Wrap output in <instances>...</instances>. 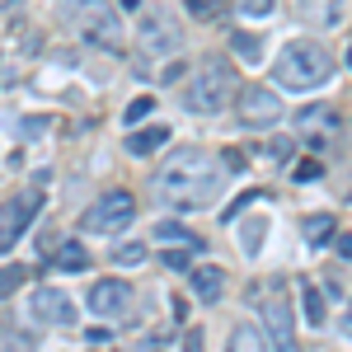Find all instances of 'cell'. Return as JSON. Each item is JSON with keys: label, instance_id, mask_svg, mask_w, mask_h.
I'll use <instances>...</instances> for the list:
<instances>
[{"label": "cell", "instance_id": "obj_26", "mask_svg": "<svg viewBox=\"0 0 352 352\" xmlns=\"http://www.w3.org/2000/svg\"><path fill=\"white\" fill-rule=\"evenodd\" d=\"M320 174H324V164H320V160H300L296 164V184H315Z\"/></svg>", "mask_w": 352, "mask_h": 352}, {"label": "cell", "instance_id": "obj_28", "mask_svg": "<svg viewBox=\"0 0 352 352\" xmlns=\"http://www.w3.org/2000/svg\"><path fill=\"white\" fill-rule=\"evenodd\" d=\"M164 268H169V272H192V263H188V254L169 249V254H164Z\"/></svg>", "mask_w": 352, "mask_h": 352}, {"label": "cell", "instance_id": "obj_2", "mask_svg": "<svg viewBox=\"0 0 352 352\" xmlns=\"http://www.w3.org/2000/svg\"><path fill=\"white\" fill-rule=\"evenodd\" d=\"M329 76H333V56L320 43H310V38L287 43L282 56H277V66H272V80L282 89H320Z\"/></svg>", "mask_w": 352, "mask_h": 352}, {"label": "cell", "instance_id": "obj_14", "mask_svg": "<svg viewBox=\"0 0 352 352\" xmlns=\"http://www.w3.org/2000/svg\"><path fill=\"white\" fill-rule=\"evenodd\" d=\"M164 141H169V127H141V132L127 136V151L132 155H155Z\"/></svg>", "mask_w": 352, "mask_h": 352}, {"label": "cell", "instance_id": "obj_20", "mask_svg": "<svg viewBox=\"0 0 352 352\" xmlns=\"http://www.w3.org/2000/svg\"><path fill=\"white\" fill-rule=\"evenodd\" d=\"M155 235H160V240H179V244H188V249H202V240H197L192 230H184V226H174V221H160Z\"/></svg>", "mask_w": 352, "mask_h": 352}, {"label": "cell", "instance_id": "obj_3", "mask_svg": "<svg viewBox=\"0 0 352 352\" xmlns=\"http://www.w3.org/2000/svg\"><path fill=\"white\" fill-rule=\"evenodd\" d=\"M235 89H240L235 71H230L226 61H207V66H197L192 85L184 89V104H188L192 113H217L235 99Z\"/></svg>", "mask_w": 352, "mask_h": 352}, {"label": "cell", "instance_id": "obj_1", "mask_svg": "<svg viewBox=\"0 0 352 352\" xmlns=\"http://www.w3.org/2000/svg\"><path fill=\"white\" fill-rule=\"evenodd\" d=\"M160 197L164 202H174L179 212H202V207H212L221 192H226V169L221 160H212L207 151H197V146H184V151H174L160 169Z\"/></svg>", "mask_w": 352, "mask_h": 352}, {"label": "cell", "instance_id": "obj_23", "mask_svg": "<svg viewBox=\"0 0 352 352\" xmlns=\"http://www.w3.org/2000/svg\"><path fill=\"white\" fill-rule=\"evenodd\" d=\"M151 109H155V99H151V94H136L132 104H127V113H122V118H127V122H141V118H151Z\"/></svg>", "mask_w": 352, "mask_h": 352}, {"label": "cell", "instance_id": "obj_17", "mask_svg": "<svg viewBox=\"0 0 352 352\" xmlns=\"http://www.w3.org/2000/svg\"><path fill=\"white\" fill-rule=\"evenodd\" d=\"M296 122H300V132H305V136H310V132H324V136H329L333 127H338V113L324 104V109H305Z\"/></svg>", "mask_w": 352, "mask_h": 352}, {"label": "cell", "instance_id": "obj_30", "mask_svg": "<svg viewBox=\"0 0 352 352\" xmlns=\"http://www.w3.org/2000/svg\"><path fill=\"white\" fill-rule=\"evenodd\" d=\"M184 352H202V333H197V329L184 333Z\"/></svg>", "mask_w": 352, "mask_h": 352}, {"label": "cell", "instance_id": "obj_7", "mask_svg": "<svg viewBox=\"0 0 352 352\" xmlns=\"http://www.w3.org/2000/svg\"><path fill=\"white\" fill-rule=\"evenodd\" d=\"M136 217V197L122 188L104 192L89 212H85V230H94V235H118V230H127Z\"/></svg>", "mask_w": 352, "mask_h": 352}, {"label": "cell", "instance_id": "obj_11", "mask_svg": "<svg viewBox=\"0 0 352 352\" xmlns=\"http://www.w3.org/2000/svg\"><path fill=\"white\" fill-rule=\"evenodd\" d=\"M136 43H141L146 52H174V47H179V28H169L164 14H146L141 28H136Z\"/></svg>", "mask_w": 352, "mask_h": 352}, {"label": "cell", "instance_id": "obj_22", "mask_svg": "<svg viewBox=\"0 0 352 352\" xmlns=\"http://www.w3.org/2000/svg\"><path fill=\"white\" fill-rule=\"evenodd\" d=\"M230 43H235V52L249 56V61H258V56H263V43H258V33H235Z\"/></svg>", "mask_w": 352, "mask_h": 352}, {"label": "cell", "instance_id": "obj_18", "mask_svg": "<svg viewBox=\"0 0 352 352\" xmlns=\"http://www.w3.org/2000/svg\"><path fill=\"white\" fill-rule=\"evenodd\" d=\"M24 282H28V272L19 268V263H5V268H0V300H10L14 292H24Z\"/></svg>", "mask_w": 352, "mask_h": 352}, {"label": "cell", "instance_id": "obj_13", "mask_svg": "<svg viewBox=\"0 0 352 352\" xmlns=\"http://www.w3.org/2000/svg\"><path fill=\"white\" fill-rule=\"evenodd\" d=\"M226 352H268V333L258 324H235L226 338Z\"/></svg>", "mask_w": 352, "mask_h": 352}, {"label": "cell", "instance_id": "obj_4", "mask_svg": "<svg viewBox=\"0 0 352 352\" xmlns=\"http://www.w3.org/2000/svg\"><path fill=\"white\" fill-rule=\"evenodd\" d=\"M76 28H80L89 43L109 47V52H122L127 47V33H122V19L109 0H76Z\"/></svg>", "mask_w": 352, "mask_h": 352}, {"label": "cell", "instance_id": "obj_34", "mask_svg": "<svg viewBox=\"0 0 352 352\" xmlns=\"http://www.w3.org/2000/svg\"><path fill=\"white\" fill-rule=\"evenodd\" d=\"M343 329L352 333V300H348V315H343Z\"/></svg>", "mask_w": 352, "mask_h": 352}, {"label": "cell", "instance_id": "obj_10", "mask_svg": "<svg viewBox=\"0 0 352 352\" xmlns=\"http://www.w3.org/2000/svg\"><path fill=\"white\" fill-rule=\"evenodd\" d=\"M33 315L43 320V324H76V305H71V296L66 292H56V287H43V292H33Z\"/></svg>", "mask_w": 352, "mask_h": 352}, {"label": "cell", "instance_id": "obj_24", "mask_svg": "<svg viewBox=\"0 0 352 352\" xmlns=\"http://www.w3.org/2000/svg\"><path fill=\"white\" fill-rule=\"evenodd\" d=\"M188 10L197 19H221L226 14V0H188Z\"/></svg>", "mask_w": 352, "mask_h": 352}, {"label": "cell", "instance_id": "obj_15", "mask_svg": "<svg viewBox=\"0 0 352 352\" xmlns=\"http://www.w3.org/2000/svg\"><path fill=\"white\" fill-rule=\"evenodd\" d=\"M300 10H305V19H310V24L329 28V24H338V14H343V0H300Z\"/></svg>", "mask_w": 352, "mask_h": 352}, {"label": "cell", "instance_id": "obj_12", "mask_svg": "<svg viewBox=\"0 0 352 352\" xmlns=\"http://www.w3.org/2000/svg\"><path fill=\"white\" fill-rule=\"evenodd\" d=\"M192 296L197 300H221L226 296V268H192Z\"/></svg>", "mask_w": 352, "mask_h": 352}, {"label": "cell", "instance_id": "obj_6", "mask_svg": "<svg viewBox=\"0 0 352 352\" xmlns=\"http://www.w3.org/2000/svg\"><path fill=\"white\" fill-rule=\"evenodd\" d=\"M38 212H43V184H33L28 192H14V197L0 202V254L19 244V235L33 226Z\"/></svg>", "mask_w": 352, "mask_h": 352}, {"label": "cell", "instance_id": "obj_35", "mask_svg": "<svg viewBox=\"0 0 352 352\" xmlns=\"http://www.w3.org/2000/svg\"><path fill=\"white\" fill-rule=\"evenodd\" d=\"M14 5H19V0H0V10H14Z\"/></svg>", "mask_w": 352, "mask_h": 352}, {"label": "cell", "instance_id": "obj_31", "mask_svg": "<svg viewBox=\"0 0 352 352\" xmlns=\"http://www.w3.org/2000/svg\"><path fill=\"white\" fill-rule=\"evenodd\" d=\"M184 71H188V66H184V61H174L169 71H160V80H169V85H174V80H184Z\"/></svg>", "mask_w": 352, "mask_h": 352}, {"label": "cell", "instance_id": "obj_9", "mask_svg": "<svg viewBox=\"0 0 352 352\" xmlns=\"http://www.w3.org/2000/svg\"><path fill=\"white\" fill-rule=\"evenodd\" d=\"M132 305V287L122 282V277H99L94 287H89V310L99 315V320H113V315H122Z\"/></svg>", "mask_w": 352, "mask_h": 352}, {"label": "cell", "instance_id": "obj_8", "mask_svg": "<svg viewBox=\"0 0 352 352\" xmlns=\"http://www.w3.org/2000/svg\"><path fill=\"white\" fill-rule=\"evenodd\" d=\"M240 118H244V127H272L282 118V104H277V94L268 85H249L240 94Z\"/></svg>", "mask_w": 352, "mask_h": 352}, {"label": "cell", "instance_id": "obj_25", "mask_svg": "<svg viewBox=\"0 0 352 352\" xmlns=\"http://www.w3.org/2000/svg\"><path fill=\"white\" fill-rule=\"evenodd\" d=\"M113 258H118L122 268H132V263L146 258V249H141V244H118V249H113Z\"/></svg>", "mask_w": 352, "mask_h": 352}, {"label": "cell", "instance_id": "obj_27", "mask_svg": "<svg viewBox=\"0 0 352 352\" xmlns=\"http://www.w3.org/2000/svg\"><path fill=\"white\" fill-rule=\"evenodd\" d=\"M258 244H263V217L254 221V226H244V249H249V254H258Z\"/></svg>", "mask_w": 352, "mask_h": 352}, {"label": "cell", "instance_id": "obj_36", "mask_svg": "<svg viewBox=\"0 0 352 352\" xmlns=\"http://www.w3.org/2000/svg\"><path fill=\"white\" fill-rule=\"evenodd\" d=\"M348 66H352V47H348Z\"/></svg>", "mask_w": 352, "mask_h": 352}, {"label": "cell", "instance_id": "obj_21", "mask_svg": "<svg viewBox=\"0 0 352 352\" xmlns=\"http://www.w3.org/2000/svg\"><path fill=\"white\" fill-rule=\"evenodd\" d=\"M305 240L310 244L333 240V217H305Z\"/></svg>", "mask_w": 352, "mask_h": 352}, {"label": "cell", "instance_id": "obj_33", "mask_svg": "<svg viewBox=\"0 0 352 352\" xmlns=\"http://www.w3.org/2000/svg\"><path fill=\"white\" fill-rule=\"evenodd\" d=\"M333 249H338L343 258H352V235H338V240H333Z\"/></svg>", "mask_w": 352, "mask_h": 352}, {"label": "cell", "instance_id": "obj_16", "mask_svg": "<svg viewBox=\"0 0 352 352\" xmlns=\"http://www.w3.org/2000/svg\"><path fill=\"white\" fill-rule=\"evenodd\" d=\"M52 268H66V272H85V268H89V254H85V244L66 240V244H61V249L52 254Z\"/></svg>", "mask_w": 352, "mask_h": 352}, {"label": "cell", "instance_id": "obj_32", "mask_svg": "<svg viewBox=\"0 0 352 352\" xmlns=\"http://www.w3.org/2000/svg\"><path fill=\"white\" fill-rule=\"evenodd\" d=\"M292 151H296V141H277V146H272L277 160H292Z\"/></svg>", "mask_w": 352, "mask_h": 352}, {"label": "cell", "instance_id": "obj_19", "mask_svg": "<svg viewBox=\"0 0 352 352\" xmlns=\"http://www.w3.org/2000/svg\"><path fill=\"white\" fill-rule=\"evenodd\" d=\"M300 296H305V320L315 329H324V292L320 287H300Z\"/></svg>", "mask_w": 352, "mask_h": 352}, {"label": "cell", "instance_id": "obj_29", "mask_svg": "<svg viewBox=\"0 0 352 352\" xmlns=\"http://www.w3.org/2000/svg\"><path fill=\"white\" fill-rule=\"evenodd\" d=\"M235 5H240L244 14H268L272 10V0H235Z\"/></svg>", "mask_w": 352, "mask_h": 352}, {"label": "cell", "instance_id": "obj_5", "mask_svg": "<svg viewBox=\"0 0 352 352\" xmlns=\"http://www.w3.org/2000/svg\"><path fill=\"white\" fill-rule=\"evenodd\" d=\"M258 305H263V324H268L277 352H300L296 329H292V300H287V287H282V282H263V287H258Z\"/></svg>", "mask_w": 352, "mask_h": 352}]
</instances>
